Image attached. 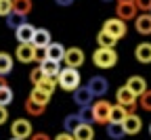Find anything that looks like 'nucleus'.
Listing matches in <instances>:
<instances>
[{"mask_svg":"<svg viewBox=\"0 0 151 140\" xmlns=\"http://www.w3.org/2000/svg\"><path fill=\"white\" fill-rule=\"evenodd\" d=\"M32 140H50V138H48V134H42V132H36V134L32 136Z\"/></svg>","mask_w":151,"mask_h":140,"instance_id":"ea45409f","label":"nucleus"},{"mask_svg":"<svg viewBox=\"0 0 151 140\" xmlns=\"http://www.w3.org/2000/svg\"><path fill=\"white\" fill-rule=\"evenodd\" d=\"M80 117L84 119L86 124H92V121H94V115H92V107H82V111H80Z\"/></svg>","mask_w":151,"mask_h":140,"instance_id":"c9c22d12","label":"nucleus"},{"mask_svg":"<svg viewBox=\"0 0 151 140\" xmlns=\"http://www.w3.org/2000/svg\"><path fill=\"white\" fill-rule=\"evenodd\" d=\"M134 29L141 36H149L151 34V13H143L134 19Z\"/></svg>","mask_w":151,"mask_h":140,"instance_id":"2eb2a0df","label":"nucleus"},{"mask_svg":"<svg viewBox=\"0 0 151 140\" xmlns=\"http://www.w3.org/2000/svg\"><path fill=\"white\" fill-rule=\"evenodd\" d=\"M13 71V56L9 52H0V75H9Z\"/></svg>","mask_w":151,"mask_h":140,"instance_id":"393cba45","label":"nucleus"},{"mask_svg":"<svg viewBox=\"0 0 151 140\" xmlns=\"http://www.w3.org/2000/svg\"><path fill=\"white\" fill-rule=\"evenodd\" d=\"M73 138L76 140H94V130L90 124H82L78 130L73 132Z\"/></svg>","mask_w":151,"mask_h":140,"instance_id":"412c9836","label":"nucleus"},{"mask_svg":"<svg viewBox=\"0 0 151 140\" xmlns=\"http://www.w3.org/2000/svg\"><path fill=\"white\" fill-rule=\"evenodd\" d=\"M126 86H128L132 92H134L137 96H141V94L147 92V82H145L143 75H130V77L126 79Z\"/></svg>","mask_w":151,"mask_h":140,"instance_id":"4468645a","label":"nucleus"},{"mask_svg":"<svg viewBox=\"0 0 151 140\" xmlns=\"http://www.w3.org/2000/svg\"><path fill=\"white\" fill-rule=\"evenodd\" d=\"M149 134H151V124H149Z\"/></svg>","mask_w":151,"mask_h":140,"instance_id":"a18cd8bd","label":"nucleus"},{"mask_svg":"<svg viewBox=\"0 0 151 140\" xmlns=\"http://www.w3.org/2000/svg\"><path fill=\"white\" fill-rule=\"evenodd\" d=\"M139 107H141L143 111L151 113V90H147L145 94H141V96H139Z\"/></svg>","mask_w":151,"mask_h":140,"instance_id":"473e14b6","label":"nucleus"},{"mask_svg":"<svg viewBox=\"0 0 151 140\" xmlns=\"http://www.w3.org/2000/svg\"><path fill=\"white\" fill-rule=\"evenodd\" d=\"M82 124H86V121H84V119L80 117V113H73V115H67V117H65V121H63V128H65V132L73 134V132L78 130Z\"/></svg>","mask_w":151,"mask_h":140,"instance_id":"a211bd4d","label":"nucleus"},{"mask_svg":"<svg viewBox=\"0 0 151 140\" xmlns=\"http://www.w3.org/2000/svg\"><path fill=\"white\" fill-rule=\"evenodd\" d=\"M29 98H32V101H36V103H40V105H48L50 103V94H46V92H42L40 88H32V94H29Z\"/></svg>","mask_w":151,"mask_h":140,"instance_id":"a878e982","label":"nucleus"},{"mask_svg":"<svg viewBox=\"0 0 151 140\" xmlns=\"http://www.w3.org/2000/svg\"><path fill=\"white\" fill-rule=\"evenodd\" d=\"M55 140H76V138H73V134L63 132V134H59V136H55Z\"/></svg>","mask_w":151,"mask_h":140,"instance_id":"58836bf2","label":"nucleus"},{"mask_svg":"<svg viewBox=\"0 0 151 140\" xmlns=\"http://www.w3.org/2000/svg\"><path fill=\"white\" fill-rule=\"evenodd\" d=\"M6 119H9V111H6V107L0 105V126L6 124Z\"/></svg>","mask_w":151,"mask_h":140,"instance_id":"4c0bfd02","label":"nucleus"},{"mask_svg":"<svg viewBox=\"0 0 151 140\" xmlns=\"http://www.w3.org/2000/svg\"><path fill=\"white\" fill-rule=\"evenodd\" d=\"M11 140H21V138H13V136H11Z\"/></svg>","mask_w":151,"mask_h":140,"instance_id":"c03bdc74","label":"nucleus"},{"mask_svg":"<svg viewBox=\"0 0 151 140\" xmlns=\"http://www.w3.org/2000/svg\"><path fill=\"white\" fill-rule=\"evenodd\" d=\"M44 77H48V75L42 71V67H40V65H38V67H36V69H32V73H29V82H32L34 86H38Z\"/></svg>","mask_w":151,"mask_h":140,"instance_id":"2f4dec72","label":"nucleus"},{"mask_svg":"<svg viewBox=\"0 0 151 140\" xmlns=\"http://www.w3.org/2000/svg\"><path fill=\"white\" fill-rule=\"evenodd\" d=\"M118 2H130V0H118Z\"/></svg>","mask_w":151,"mask_h":140,"instance_id":"37998d69","label":"nucleus"},{"mask_svg":"<svg viewBox=\"0 0 151 140\" xmlns=\"http://www.w3.org/2000/svg\"><path fill=\"white\" fill-rule=\"evenodd\" d=\"M84 50H80V48H67V52H65V67H71V69H80L82 65H84Z\"/></svg>","mask_w":151,"mask_h":140,"instance_id":"0eeeda50","label":"nucleus"},{"mask_svg":"<svg viewBox=\"0 0 151 140\" xmlns=\"http://www.w3.org/2000/svg\"><path fill=\"white\" fill-rule=\"evenodd\" d=\"M32 130H34V128H32V124L27 121V119H23V117L15 119V121L11 124V134H13V138L27 140V138H32V136H34V132H32Z\"/></svg>","mask_w":151,"mask_h":140,"instance_id":"39448f33","label":"nucleus"},{"mask_svg":"<svg viewBox=\"0 0 151 140\" xmlns=\"http://www.w3.org/2000/svg\"><path fill=\"white\" fill-rule=\"evenodd\" d=\"M34 36H36V27L32 23H23L21 27L15 31V38H17L19 44H32L34 42Z\"/></svg>","mask_w":151,"mask_h":140,"instance_id":"9b49d317","label":"nucleus"},{"mask_svg":"<svg viewBox=\"0 0 151 140\" xmlns=\"http://www.w3.org/2000/svg\"><path fill=\"white\" fill-rule=\"evenodd\" d=\"M13 13V0H0V15L9 17Z\"/></svg>","mask_w":151,"mask_h":140,"instance_id":"f704fd0d","label":"nucleus"},{"mask_svg":"<svg viewBox=\"0 0 151 140\" xmlns=\"http://www.w3.org/2000/svg\"><path fill=\"white\" fill-rule=\"evenodd\" d=\"M11 103H13V90H11V86L0 88V105H2V107H9Z\"/></svg>","mask_w":151,"mask_h":140,"instance_id":"7c9ffc66","label":"nucleus"},{"mask_svg":"<svg viewBox=\"0 0 151 140\" xmlns=\"http://www.w3.org/2000/svg\"><path fill=\"white\" fill-rule=\"evenodd\" d=\"M134 4L141 13H151V0H134Z\"/></svg>","mask_w":151,"mask_h":140,"instance_id":"e433bc0d","label":"nucleus"},{"mask_svg":"<svg viewBox=\"0 0 151 140\" xmlns=\"http://www.w3.org/2000/svg\"><path fill=\"white\" fill-rule=\"evenodd\" d=\"M134 59L139 63H143V65L151 63V42H141L134 48Z\"/></svg>","mask_w":151,"mask_h":140,"instance_id":"dca6fc26","label":"nucleus"},{"mask_svg":"<svg viewBox=\"0 0 151 140\" xmlns=\"http://www.w3.org/2000/svg\"><path fill=\"white\" fill-rule=\"evenodd\" d=\"M57 84H59V88H63L65 92H76L80 88V71L71 69V67L61 69L59 77H57Z\"/></svg>","mask_w":151,"mask_h":140,"instance_id":"f257e3e1","label":"nucleus"},{"mask_svg":"<svg viewBox=\"0 0 151 140\" xmlns=\"http://www.w3.org/2000/svg\"><path fill=\"white\" fill-rule=\"evenodd\" d=\"M23 23H27V21H25V17H23V15H19V13H11V15L6 17V25H9L11 29H15V31L21 27Z\"/></svg>","mask_w":151,"mask_h":140,"instance_id":"bb28decb","label":"nucleus"},{"mask_svg":"<svg viewBox=\"0 0 151 140\" xmlns=\"http://www.w3.org/2000/svg\"><path fill=\"white\" fill-rule=\"evenodd\" d=\"M44 105H40V103H36V101H32V98L27 96V101H25V111L29 113V115H34V117H38V115H42L44 113Z\"/></svg>","mask_w":151,"mask_h":140,"instance_id":"cd10ccee","label":"nucleus"},{"mask_svg":"<svg viewBox=\"0 0 151 140\" xmlns=\"http://www.w3.org/2000/svg\"><path fill=\"white\" fill-rule=\"evenodd\" d=\"M44 61H48V48L36 46V63H38V65H42Z\"/></svg>","mask_w":151,"mask_h":140,"instance_id":"72a5a7b5","label":"nucleus"},{"mask_svg":"<svg viewBox=\"0 0 151 140\" xmlns=\"http://www.w3.org/2000/svg\"><path fill=\"white\" fill-rule=\"evenodd\" d=\"M103 31H107V34H111L116 40H122L124 36H126V21H122L120 17H113V19H107V21L103 23Z\"/></svg>","mask_w":151,"mask_h":140,"instance_id":"423d86ee","label":"nucleus"},{"mask_svg":"<svg viewBox=\"0 0 151 140\" xmlns=\"http://www.w3.org/2000/svg\"><path fill=\"white\" fill-rule=\"evenodd\" d=\"M111 109H113V105H111V103H107L105 98H99V101L92 105L94 124H99V126H107V124L111 121Z\"/></svg>","mask_w":151,"mask_h":140,"instance_id":"20e7f679","label":"nucleus"},{"mask_svg":"<svg viewBox=\"0 0 151 140\" xmlns=\"http://www.w3.org/2000/svg\"><path fill=\"white\" fill-rule=\"evenodd\" d=\"M55 2L59 4V6H71V4L76 2V0H55Z\"/></svg>","mask_w":151,"mask_h":140,"instance_id":"a19ab883","label":"nucleus"},{"mask_svg":"<svg viewBox=\"0 0 151 140\" xmlns=\"http://www.w3.org/2000/svg\"><path fill=\"white\" fill-rule=\"evenodd\" d=\"M88 88H90V92H92L94 96H105L107 90H109L107 77H103V75H94V77H90V79H88Z\"/></svg>","mask_w":151,"mask_h":140,"instance_id":"1a4fd4ad","label":"nucleus"},{"mask_svg":"<svg viewBox=\"0 0 151 140\" xmlns=\"http://www.w3.org/2000/svg\"><path fill=\"white\" fill-rule=\"evenodd\" d=\"M107 136L113 140H122L126 136V132H124L122 124H107Z\"/></svg>","mask_w":151,"mask_h":140,"instance_id":"c85d7f7f","label":"nucleus"},{"mask_svg":"<svg viewBox=\"0 0 151 140\" xmlns=\"http://www.w3.org/2000/svg\"><path fill=\"white\" fill-rule=\"evenodd\" d=\"M57 86H59V84H57V77H44V79H42V82L38 84L36 88H40L42 92H46V94H50V96H52V92H55V88H57Z\"/></svg>","mask_w":151,"mask_h":140,"instance_id":"c756f323","label":"nucleus"},{"mask_svg":"<svg viewBox=\"0 0 151 140\" xmlns=\"http://www.w3.org/2000/svg\"><path fill=\"white\" fill-rule=\"evenodd\" d=\"M92 98H94V94L90 92L88 86H82V88H78V90L73 92V103L78 105V107H88L92 103Z\"/></svg>","mask_w":151,"mask_h":140,"instance_id":"ddd939ff","label":"nucleus"},{"mask_svg":"<svg viewBox=\"0 0 151 140\" xmlns=\"http://www.w3.org/2000/svg\"><path fill=\"white\" fill-rule=\"evenodd\" d=\"M34 46H40V48H48L52 44L50 40V31L48 29H36V36H34Z\"/></svg>","mask_w":151,"mask_h":140,"instance_id":"f3484780","label":"nucleus"},{"mask_svg":"<svg viewBox=\"0 0 151 140\" xmlns=\"http://www.w3.org/2000/svg\"><path fill=\"white\" fill-rule=\"evenodd\" d=\"M97 44H99V48H113L118 44V40L113 38L111 34H107V31H99V36H97Z\"/></svg>","mask_w":151,"mask_h":140,"instance_id":"4be33fe9","label":"nucleus"},{"mask_svg":"<svg viewBox=\"0 0 151 140\" xmlns=\"http://www.w3.org/2000/svg\"><path fill=\"white\" fill-rule=\"evenodd\" d=\"M118 17L122 19V21H132V19H137L139 15V9L134 4V0H130V2H118Z\"/></svg>","mask_w":151,"mask_h":140,"instance_id":"6e6552de","label":"nucleus"},{"mask_svg":"<svg viewBox=\"0 0 151 140\" xmlns=\"http://www.w3.org/2000/svg\"><path fill=\"white\" fill-rule=\"evenodd\" d=\"M34 9V2L32 0H13V13H19V15H23L27 17Z\"/></svg>","mask_w":151,"mask_h":140,"instance_id":"aec40b11","label":"nucleus"},{"mask_svg":"<svg viewBox=\"0 0 151 140\" xmlns=\"http://www.w3.org/2000/svg\"><path fill=\"white\" fill-rule=\"evenodd\" d=\"M15 56L19 63H32V61H36V46L34 44H19L15 50Z\"/></svg>","mask_w":151,"mask_h":140,"instance_id":"9d476101","label":"nucleus"},{"mask_svg":"<svg viewBox=\"0 0 151 140\" xmlns=\"http://www.w3.org/2000/svg\"><path fill=\"white\" fill-rule=\"evenodd\" d=\"M4 86H9V82H6L4 75H0V88H4Z\"/></svg>","mask_w":151,"mask_h":140,"instance_id":"79ce46f5","label":"nucleus"},{"mask_svg":"<svg viewBox=\"0 0 151 140\" xmlns=\"http://www.w3.org/2000/svg\"><path fill=\"white\" fill-rule=\"evenodd\" d=\"M65 46L63 44H59V42H52L50 46H48V59L50 61H57V63H61L63 59H65Z\"/></svg>","mask_w":151,"mask_h":140,"instance_id":"6ab92c4d","label":"nucleus"},{"mask_svg":"<svg viewBox=\"0 0 151 140\" xmlns=\"http://www.w3.org/2000/svg\"><path fill=\"white\" fill-rule=\"evenodd\" d=\"M122 128H124L126 136H137V134L141 132V128H143V121H141V117H139V115L132 113V115H128V117L124 119Z\"/></svg>","mask_w":151,"mask_h":140,"instance_id":"f8f14e48","label":"nucleus"},{"mask_svg":"<svg viewBox=\"0 0 151 140\" xmlns=\"http://www.w3.org/2000/svg\"><path fill=\"white\" fill-rule=\"evenodd\" d=\"M40 67H42V71H44L48 77H59V73H61V63L50 61V59H48V61H44Z\"/></svg>","mask_w":151,"mask_h":140,"instance_id":"5701e85b","label":"nucleus"},{"mask_svg":"<svg viewBox=\"0 0 151 140\" xmlns=\"http://www.w3.org/2000/svg\"><path fill=\"white\" fill-rule=\"evenodd\" d=\"M130 113L122 107V105H113V109H111V121L109 124H124V119L128 117Z\"/></svg>","mask_w":151,"mask_h":140,"instance_id":"b1692460","label":"nucleus"},{"mask_svg":"<svg viewBox=\"0 0 151 140\" xmlns=\"http://www.w3.org/2000/svg\"><path fill=\"white\" fill-rule=\"evenodd\" d=\"M103 2H111V0H103Z\"/></svg>","mask_w":151,"mask_h":140,"instance_id":"49530a36","label":"nucleus"},{"mask_svg":"<svg viewBox=\"0 0 151 140\" xmlns=\"http://www.w3.org/2000/svg\"><path fill=\"white\" fill-rule=\"evenodd\" d=\"M92 63L99 69H111L118 63V52L113 48H97L92 52Z\"/></svg>","mask_w":151,"mask_h":140,"instance_id":"f03ea898","label":"nucleus"},{"mask_svg":"<svg viewBox=\"0 0 151 140\" xmlns=\"http://www.w3.org/2000/svg\"><path fill=\"white\" fill-rule=\"evenodd\" d=\"M116 101H118V105H122L130 115L137 111V107H139V96L132 92L128 86H122V88H118V94H116Z\"/></svg>","mask_w":151,"mask_h":140,"instance_id":"7ed1b4c3","label":"nucleus"}]
</instances>
